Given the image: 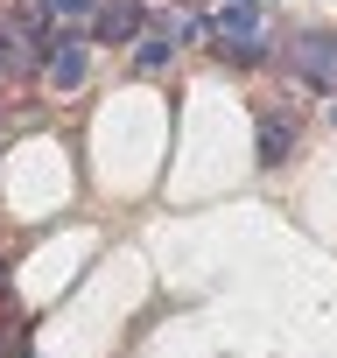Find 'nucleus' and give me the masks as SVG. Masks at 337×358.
I'll return each mask as SVG.
<instances>
[{
	"mask_svg": "<svg viewBox=\"0 0 337 358\" xmlns=\"http://www.w3.org/2000/svg\"><path fill=\"white\" fill-rule=\"evenodd\" d=\"M50 15H92V0H50Z\"/></svg>",
	"mask_w": 337,
	"mask_h": 358,
	"instance_id": "6e6552de",
	"label": "nucleus"
},
{
	"mask_svg": "<svg viewBox=\"0 0 337 358\" xmlns=\"http://www.w3.org/2000/svg\"><path fill=\"white\" fill-rule=\"evenodd\" d=\"M148 29H162L168 43H183V36H197V15H183V8H162V15L148 22Z\"/></svg>",
	"mask_w": 337,
	"mask_h": 358,
	"instance_id": "0eeeda50",
	"label": "nucleus"
},
{
	"mask_svg": "<svg viewBox=\"0 0 337 358\" xmlns=\"http://www.w3.org/2000/svg\"><path fill=\"white\" fill-rule=\"evenodd\" d=\"M204 29H211V50H218V57H239V64H260V57H267L260 0H225V8H218Z\"/></svg>",
	"mask_w": 337,
	"mask_h": 358,
	"instance_id": "f257e3e1",
	"label": "nucleus"
},
{
	"mask_svg": "<svg viewBox=\"0 0 337 358\" xmlns=\"http://www.w3.org/2000/svg\"><path fill=\"white\" fill-rule=\"evenodd\" d=\"M288 71L309 85V92H337V36H302L295 50H288Z\"/></svg>",
	"mask_w": 337,
	"mask_h": 358,
	"instance_id": "f03ea898",
	"label": "nucleus"
},
{
	"mask_svg": "<svg viewBox=\"0 0 337 358\" xmlns=\"http://www.w3.org/2000/svg\"><path fill=\"white\" fill-rule=\"evenodd\" d=\"M148 29V8H141V0H106V8L92 15V36L99 43H134Z\"/></svg>",
	"mask_w": 337,
	"mask_h": 358,
	"instance_id": "20e7f679",
	"label": "nucleus"
},
{
	"mask_svg": "<svg viewBox=\"0 0 337 358\" xmlns=\"http://www.w3.org/2000/svg\"><path fill=\"white\" fill-rule=\"evenodd\" d=\"M43 64H50L57 92H78V85H85V43H78L71 29H50V36H43Z\"/></svg>",
	"mask_w": 337,
	"mask_h": 358,
	"instance_id": "7ed1b4c3",
	"label": "nucleus"
},
{
	"mask_svg": "<svg viewBox=\"0 0 337 358\" xmlns=\"http://www.w3.org/2000/svg\"><path fill=\"white\" fill-rule=\"evenodd\" d=\"M134 43H141V50H134V64H141V71H162V64H168V57H176V43H168V36H162V29H141V36H134Z\"/></svg>",
	"mask_w": 337,
	"mask_h": 358,
	"instance_id": "423d86ee",
	"label": "nucleus"
},
{
	"mask_svg": "<svg viewBox=\"0 0 337 358\" xmlns=\"http://www.w3.org/2000/svg\"><path fill=\"white\" fill-rule=\"evenodd\" d=\"M288 148H295V113H267V120H260V162L274 169Z\"/></svg>",
	"mask_w": 337,
	"mask_h": 358,
	"instance_id": "39448f33",
	"label": "nucleus"
}]
</instances>
